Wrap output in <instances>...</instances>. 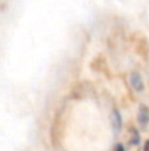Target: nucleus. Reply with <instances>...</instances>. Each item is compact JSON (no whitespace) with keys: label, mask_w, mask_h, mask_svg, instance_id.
<instances>
[{"label":"nucleus","mask_w":149,"mask_h":151,"mask_svg":"<svg viewBox=\"0 0 149 151\" xmlns=\"http://www.w3.org/2000/svg\"><path fill=\"white\" fill-rule=\"evenodd\" d=\"M114 151H124V148H123L121 144H117V145L114 147Z\"/></svg>","instance_id":"5"},{"label":"nucleus","mask_w":149,"mask_h":151,"mask_svg":"<svg viewBox=\"0 0 149 151\" xmlns=\"http://www.w3.org/2000/svg\"><path fill=\"white\" fill-rule=\"evenodd\" d=\"M139 141H140L139 134L136 132L135 128H130V132H129V144H130V147H139Z\"/></svg>","instance_id":"3"},{"label":"nucleus","mask_w":149,"mask_h":151,"mask_svg":"<svg viewBox=\"0 0 149 151\" xmlns=\"http://www.w3.org/2000/svg\"><path fill=\"white\" fill-rule=\"evenodd\" d=\"M138 120H139V125L142 128H145L149 122V110L145 104H140L139 107V111H138Z\"/></svg>","instance_id":"1"},{"label":"nucleus","mask_w":149,"mask_h":151,"mask_svg":"<svg viewBox=\"0 0 149 151\" xmlns=\"http://www.w3.org/2000/svg\"><path fill=\"white\" fill-rule=\"evenodd\" d=\"M130 82H132V85H133V88L136 91H142L143 90V81H142V78H140L139 73H132Z\"/></svg>","instance_id":"2"},{"label":"nucleus","mask_w":149,"mask_h":151,"mask_svg":"<svg viewBox=\"0 0 149 151\" xmlns=\"http://www.w3.org/2000/svg\"><path fill=\"white\" fill-rule=\"evenodd\" d=\"M143 151H149V139L145 142V148H143Z\"/></svg>","instance_id":"6"},{"label":"nucleus","mask_w":149,"mask_h":151,"mask_svg":"<svg viewBox=\"0 0 149 151\" xmlns=\"http://www.w3.org/2000/svg\"><path fill=\"white\" fill-rule=\"evenodd\" d=\"M113 125H114L115 132H118L120 128H121V120H120V113H118L117 110L113 111Z\"/></svg>","instance_id":"4"}]
</instances>
